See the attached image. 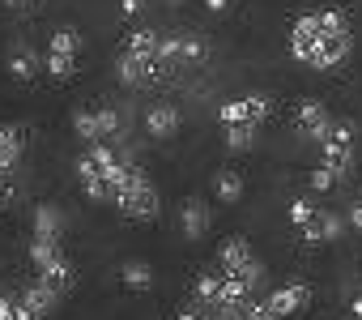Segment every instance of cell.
<instances>
[{"label":"cell","instance_id":"obj_1","mask_svg":"<svg viewBox=\"0 0 362 320\" xmlns=\"http://www.w3.org/2000/svg\"><path fill=\"white\" fill-rule=\"evenodd\" d=\"M354 30L341 9H307L290 26V56L315 73H332L349 60Z\"/></svg>","mask_w":362,"mask_h":320},{"label":"cell","instance_id":"obj_2","mask_svg":"<svg viewBox=\"0 0 362 320\" xmlns=\"http://www.w3.org/2000/svg\"><path fill=\"white\" fill-rule=\"evenodd\" d=\"M115 210H119L128 222H153V218H158L162 201H158V188H153V180H149L141 167H132V180H128V188L115 197Z\"/></svg>","mask_w":362,"mask_h":320},{"label":"cell","instance_id":"obj_3","mask_svg":"<svg viewBox=\"0 0 362 320\" xmlns=\"http://www.w3.org/2000/svg\"><path fill=\"white\" fill-rule=\"evenodd\" d=\"M77 56H81V35H77L73 26H60V30H52V39H47V52H43V69H47V77H56V81H69V77L77 73Z\"/></svg>","mask_w":362,"mask_h":320},{"label":"cell","instance_id":"obj_4","mask_svg":"<svg viewBox=\"0 0 362 320\" xmlns=\"http://www.w3.org/2000/svg\"><path fill=\"white\" fill-rule=\"evenodd\" d=\"M354 124L349 120H337L332 124V132L324 137V145H320V163L337 176V180H345L349 171H354Z\"/></svg>","mask_w":362,"mask_h":320},{"label":"cell","instance_id":"obj_5","mask_svg":"<svg viewBox=\"0 0 362 320\" xmlns=\"http://www.w3.org/2000/svg\"><path fill=\"white\" fill-rule=\"evenodd\" d=\"M205 56H209L205 39H197V35H188V30H170V35H162V69H166V73H170V69L201 64Z\"/></svg>","mask_w":362,"mask_h":320},{"label":"cell","instance_id":"obj_6","mask_svg":"<svg viewBox=\"0 0 362 320\" xmlns=\"http://www.w3.org/2000/svg\"><path fill=\"white\" fill-rule=\"evenodd\" d=\"M332 111L320 103V98H303L298 107H294V128H298V137L303 141H311V145H324V137L332 132Z\"/></svg>","mask_w":362,"mask_h":320},{"label":"cell","instance_id":"obj_7","mask_svg":"<svg viewBox=\"0 0 362 320\" xmlns=\"http://www.w3.org/2000/svg\"><path fill=\"white\" fill-rule=\"evenodd\" d=\"M115 77H119V86L141 90V86L162 81L166 73H162L158 64H149V60H141V56H132V52H124V47H119V56H115Z\"/></svg>","mask_w":362,"mask_h":320},{"label":"cell","instance_id":"obj_8","mask_svg":"<svg viewBox=\"0 0 362 320\" xmlns=\"http://www.w3.org/2000/svg\"><path fill=\"white\" fill-rule=\"evenodd\" d=\"M264 299H269V307L277 312V320H290V316H298V312L311 303V286L294 278V282H281V286H273Z\"/></svg>","mask_w":362,"mask_h":320},{"label":"cell","instance_id":"obj_9","mask_svg":"<svg viewBox=\"0 0 362 320\" xmlns=\"http://www.w3.org/2000/svg\"><path fill=\"white\" fill-rule=\"evenodd\" d=\"M179 128H184V115H179L175 103H149L145 107V132L153 141H170V137H179Z\"/></svg>","mask_w":362,"mask_h":320},{"label":"cell","instance_id":"obj_10","mask_svg":"<svg viewBox=\"0 0 362 320\" xmlns=\"http://www.w3.org/2000/svg\"><path fill=\"white\" fill-rule=\"evenodd\" d=\"M345 227H349V218H341V214H332V210H324L320 205V214L298 231L307 244H337L341 235H345Z\"/></svg>","mask_w":362,"mask_h":320},{"label":"cell","instance_id":"obj_11","mask_svg":"<svg viewBox=\"0 0 362 320\" xmlns=\"http://www.w3.org/2000/svg\"><path fill=\"white\" fill-rule=\"evenodd\" d=\"M209 222H214V214H209V205L201 197H188L179 205V231H184V239H205Z\"/></svg>","mask_w":362,"mask_h":320},{"label":"cell","instance_id":"obj_12","mask_svg":"<svg viewBox=\"0 0 362 320\" xmlns=\"http://www.w3.org/2000/svg\"><path fill=\"white\" fill-rule=\"evenodd\" d=\"M252 261H256V252H252V244H247L243 235H230V239L218 248V269H222L226 278H239Z\"/></svg>","mask_w":362,"mask_h":320},{"label":"cell","instance_id":"obj_13","mask_svg":"<svg viewBox=\"0 0 362 320\" xmlns=\"http://www.w3.org/2000/svg\"><path fill=\"white\" fill-rule=\"evenodd\" d=\"M26 154V132L18 124H0V176H9Z\"/></svg>","mask_w":362,"mask_h":320},{"label":"cell","instance_id":"obj_14","mask_svg":"<svg viewBox=\"0 0 362 320\" xmlns=\"http://www.w3.org/2000/svg\"><path fill=\"white\" fill-rule=\"evenodd\" d=\"M5 69H9V77H13L18 86H30V81L39 77V69H43V56H39L35 47H13L9 60H5Z\"/></svg>","mask_w":362,"mask_h":320},{"label":"cell","instance_id":"obj_15","mask_svg":"<svg viewBox=\"0 0 362 320\" xmlns=\"http://www.w3.org/2000/svg\"><path fill=\"white\" fill-rule=\"evenodd\" d=\"M30 239H64V214L56 205H35Z\"/></svg>","mask_w":362,"mask_h":320},{"label":"cell","instance_id":"obj_16","mask_svg":"<svg viewBox=\"0 0 362 320\" xmlns=\"http://www.w3.org/2000/svg\"><path fill=\"white\" fill-rule=\"evenodd\" d=\"M60 299H64V295H60V290H52V286H47V282H39V278L22 290V303H26L39 320H43V316H52V312L60 307Z\"/></svg>","mask_w":362,"mask_h":320},{"label":"cell","instance_id":"obj_17","mask_svg":"<svg viewBox=\"0 0 362 320\" xmlns=\"http://www.w3.org/2000/svg\"><path fill=\"white\" fill-rule=\"evenodd\" d=\"M39 282H47L52 290L69 295V290H73V282H77V269H73V261H69V256H60L56 265H47V269L39 273Z\"/></svg>","mask_w":362,"mask_h":320},{"label":"cell","instance_id":"obj_18","mask_svg":"<svg viewBox=\"0 0 362 320\" xmlns=\"http://www.w3.org/2000/svg\"><path fill=\"white\" fill-rule=\"evenodd\" d=\"M218 124H222V128H230V124H256L247 94H243V98H226V103L218 107ZM256 128H260V124H256Z\"/></svg>","mask_w":362,"mask_h":320},{"label":"cell","instance_id":"obj_19","mask_svg":"<svg viewBox=\"0 0 362 320\" xmlns=\"http://www.w3.org/2000/svg\"><path fill=\"white\" fill-rule=\"evenodd\" d=\"M222 137H226V149L230 154H247V149H256L260 128L256 124H230V128H222Z\"/></svg>","mask_w":362,"mask_h":320},{"label":"cell","instance_id":"obj_20","mask_svg":"<svg viewBox=\"0 0 362 320\" xmlns=\"http://www.w3.org/2000/svg\"><path fill=\"white\" fill-rule=\"evenodd\" d=\"M214 197H218V205H239V197H243V176H239V171H218Z\"/></svg>","mask_w":362,"mask_h":320},{"label":"cell","instance_id":"obj_21","mask_svg":"<svg viewBox=\"0 0 362 320\" xmlns=\"http://www.w3.org/2000/svg\"><path fill=\"white\" fill-rule=\"evenodd\" d=\"M60 256H64V244L60 239H30V265H35V273H43Z\"/></svg>","mask_w":362,"mask_h":320},{"label":"cell","instance_id":"obj_22","mask_svg":"<svg viewBox=\"0 0 362 320\" xmlns=\"http://www.w3.org/2000/svg\"><path fill=\"white\" fill-rule=\"evenodd\" d=\"M119 282H124L128 290H149V286H153V269H149L145 261H124V265H119Z\"/></svg>","mask_w":362,"mask_h":320},{"label":"cell","instance_id":"obj_23","mask_svg":"<svg viewBox=\"0 0 362 320\" xmlns=\"http://www.w3.org/2000/svg\"><path fill=\"white\" fill-rule=\"evenodd\" d=\"M73 132L90 145V141H103V132H98V111H90V107H77L73 111Z\"/></svg>","mask_w":362,"mask_h":320},{"label":"cell","instance_id":"obj_24","mask_svg":"<svg viewBox=\"0 0 362 320\" xmlns=\"http://www.w3.org/2000/svg\"><path fill=\"white\" fill-rule=\"evenodd\" d=\"M98 132H103V141L119 145V137H124V120H119L115 107H98Z\"/></svg>","mask_w":362,"mask_h":320},{"label":"cell","instance_id":"obj_25","mask_svg":"<svg viewBox=\"0 0 362 320\" xmlns=\"http://www.w3.org/2000/svg\"><path fill=\"white\" fill-rule=\"evenodd\" d=\"M286 214H290V227H294V231H303V227L320 214V205H315L311 197H298V201H290V210H286Z\"/></svg>","mask_w":362,"mask_h":320},{"label":"cell","instance_id":"obj_26","mask_svg":"<svg viewBox=\"0 0 362 320\" xmlns=\"http://www.w3.org/2000/svg\"><path fill=\"white\" fill-rule=\"evenodd\" d=\"M337 184H341V180H337V176H332V171H328L324 163H320V167L311 171V193H328V188H337Z\"/></svg>","mask_w":362,"mask_h":320},{"label":"cell","instance_id":"obj_27","mask_svg":"<svg viewBox=\"0 0 362 320\" xmlns=\"http://www.w3.org/2000/svg\"><path fill=\"white\" fill-rule=\"evenodd\" d=\"M243 312H247V320H277V312L269 307V299H264V295H260V299H252Z\"/></svg>","mask_w":362,"mask_h":320},{"label":"cell","instance_id":"obj_28","mask_svg":"<svg viewBox=\"0 0 362 320\" xmlns=\"http://www.w3.org/2000/svg\"><path fill=\"white\" fill-rule=\"evenodd\" d=\"M13 197H18V188H13V171H9V176H0V210H5Z\"/></svg>","mask_w":362,"mask_h":320},{"label":"cell","instance_id":"obj_29","mask_svg":"<svg viewBox=\"0 0 362 320\" xmlns=\"http://www.w3.org/2000/svg\"><path fill=\"white\" fill-rule=\"evenodd\" d=\"M119 13L124 18H141L145 13V0H119Z\"/></svg>","mask_w":362,"mask_h":320},{"label":"cell","instance_id":"obj_30","mask_svg":"<svg viewBox=\"0 0 362 320\" xmlns=\"http://www.w3.org/2000/svg\"><path fill=\"white\" fill-rule=\"evenodd\" d=\"M18 303L22 299H5V295H0V320H18Z\"/></svg>","mask_w":362,"mask_h":320},{"label":"cell","instance_id":"obj_31","mask_svg":"<svg viewBox=\"0 0 362 320\" xmlns=\"http://www.w3.org/2000/svg\"><path fill=\"white\" fill-rule=\"evenodd\" d=\"M345 218H349V227L362 235V197H358V205H349V214H345Z\"/></svg>","mask_w":362,"mask_h":320},{"label":"cell","instance_id":"obj_32","mask_svg":"<svg viewBox=\"0 0 362 320\" xmlns=\"http://www.w3.org/2000/svg\"><path fill=\"white\" fill-rule=\"evenodd\" d=\"M201 5H205L209 13H226V9H230V0H201Z\"/></svg>","mask_w":362,"mask_h":320},{"label":"cell","instance_id":"obj_33","mask_svg":"<svg viewBox=\"0 0 362 320\" xmlns=\"http://www.w3.org/2000/svg\"><path fill=\"white\" fill-rule=\"evenodd\" d=\"M349 316H358V320H362V295H354V299H349Z\"/></svg>","mask_w":362,"mask_h":320},{"label":"cell","instance_id":"obj_34","mask_svg":"<svg viewBox=\"0 0 362 320\" xmlns=\"http://www.w3.org/2000/svg\"><path fill=\"white\" fill-rule=\"evenodd\" d=\"M349 320H358V316H349Z\"/></svg>","mask_w":362,"mask_h":320}]
</instances>
